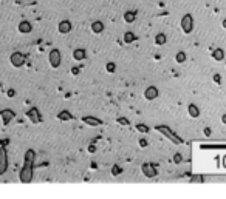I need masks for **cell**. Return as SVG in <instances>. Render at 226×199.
Returning <instances> with one entry per match:
<instances>
[{
	"mask_svg": "<svg viewBox=\"0 0 226 199\" xmlns=\"http://www.w3.org/2000/svg\"><path fill=\"white\" fill-rule=\"evenodd\" d=\"M27 117H28L33 123H39V122L42 120V116H40V113H39V110H37L36 107H33V108H30V110H28Z\"/></svg>",
	"mask_w": 226,
	"mask_h": 199,
	"instance_id": "cell-5",
	"label": "cell"
},
{
	"mask_svg": "<svg viewBox=\"0 0 226 199\" xmlns=\"http://www.w3.org/2000/svg\"><path fill=\"white\" fill-rule=\"evenodd\" d=\"M102 28H104V27H102V23H101V22H94V23H91V31L96 33V34L101 33Z\"/></svg>",
	"mask_w": 226,
	"mask_h": 199,
	"instance_id": "cell-12",
	"label": "cell"
},
{
	"mask_svg": "<svg viewBox=\"0 0 226 199\" xmlns=\"http://www.w3.org/2000/svg\"><path fill=\"white\" fill-rule=\"evenodd\" d=\"M0 117H2V120H3V125H8V123L16 117V113L13 110H2L0 111Z\"/></svg>",
	"mask_w": 226,
	"mask_h": 199,
	"instance_id": "cell-6",
	"label": "cell"
},
{
	"mask_svg": "<svg viewBox=\"0 0 226 199\" xmlns=\"http://www.w3.org/2000/svg\"><path fill=\"white\" fill-rule=\"evenodd\" d=\"M34 159H36V153L34 150H27L23 156V167L19 173V179L23 184H30L33 181V175H34Z\"/></svg>",
	"mask_w": 226,
	"mask_h": 199,
	"instance_id": "cell-1",
	"label": "cell"
},
{
	"mask_svg": "<svg viewBox=\"0 0 226 199\" xmlns=\"http://www.w3.org/2000/svg\"><path fill=\"white\" fill-rule=\"evenodd\" d=\"M107 69H109V71H113V63H109V65H107Z\"/></svg>",
	"mask_w": 226,
	"mask_h": 199,
	"instance_id": "cell-14",
	"label": "cell"
},
{
	"mask_svg": "<svg viewBox=\"0 0 226 199\" xmlns=\"http://www.w3.org/2000/svg\"><path fill=\"white\" fill-rule=\"evenodd\" d=\"M82 120L85 122V123H88V125H99V122L98 119H94V117H91V116H85V117H82Z\"/></svg>",
	"mask_w": 226,
	"mask_h": 199,
	"instance_id": "cell-11",
	"label": "cell"
},
{
	"mask_svg": "<svg viewBox=\"0 0 226 199\" xmlns=\"http://www.w3.org/2000/svg\"><path fill=\"white\" fill-rule=\"evenodd\" d=\"M57 30L61 34H68L71 31V22L70 20H61L57 25Z\"/></svg>",
	"mask_w": 226,
	"mask_h": 199,
	"instance_id": "cell-7",
	"label": "cell"
},
{
	"mask_svg": "<svg viewBox=\"0 0 226 199\" xmlns=\"http://www.w3.org/2000/svg\"><path fill=\"white\" fill-rule=\"evenodd\" d=\"M61 51L59 49H51V51H50V54H48V62H50V65H51L53 68H57L59 65H61Z\"/></svg>",
	"mask_w": 226,
	"mask_h": 199,
	"instance_id": "cell-2",
	"label": "cell"
},
{
	"mask_svg": "<svg viewBox=\"0 0 226 199\" xmlns=\"http://www.w3.org/2000/svg\"><path fill=\"white\" fill-rule=\"evenodd\" d=\"M31 30H33V25H31L28 20H22V22L19 23V33H22V34H30Z\"/></svg>",
	"mask_w": 226,
	"mask_h": 199,
	"instance_id": "cell-8",
	"label": "cell"
},
{
	"mask_svg": "<svg viewBox=\"0 0 226 199\" xmlns=\"http://www.w3.org/2000/svg\"><path fill=\"white\" fill-rule=\"evenodd\" d=\"M6 96H8V97H14V96H16V91H14V90H8V91H6Z\"/></svg>",
	"mask_w": 226,
	"mask_h": 199,
	"instance_id": "cell-13",
	"label": "cell"
},
{
	"mask_svg": "<svg viewBox=\"0 0 226 199\" xmlns=\"http://www.w3.org/2000/svg\"><path fill=\"white\" fill-rule=\"evenodd\" d=\"M9 62H11V65H13V66L20 68V66L25 63V57H23V54H22V53H13V54H11V57H9Z\"/></svg>",
	"mask_w": 226,
	"mask_h": 199,
	"instance_id": "cell-4",
	"label": "cell"
},
{
	"mask_svg": "<svg viewBox=\"0 0 226 199\" xmlns=\"http://www.w3.org/2000/svg\"><path fill=\"white\" fill-rule=\"evenodd\" d=\"M8 168V153L5 147H0V176L3 175Z\"/></svg>",
	"mask_w": 226,
	"mask_h": 199,
	"instance_id": "cell-3",
	"label": "cell"
},
{
	"mask_svg": "<svg viewBox=\"0 0 226 199\" xmlns=\"http://www.w3.org/2000/svg\"><path fill=\"white\" fill-rule=\"evenodd\" d=\"M73 57L76 59V60H82L84 57H85V51L82 48H78V49H74L73 51Z\"/></svg>",
	"mask_w": 226,
	"mask_h": 199,
	"instance_id": "cell-10",
	"label": "cell"
},
{
	"mask_svg": "<svg viewBox=\"0 0 226 199\" xmlns=\"http://www.w3.org/2000/svg\"><path fill=\"white\" fill-rule=\"evenodd\" d=\"M57 119H59V120H62V122H67V120H70V119H71V113H70V111H67V110H62V111H59V113H57Z\"/></svg>",
	"mask_w": 226,
	"mask_h": 199,
	"instance_id": "cell-9",
	"label": "cell"
}]
</instances>
